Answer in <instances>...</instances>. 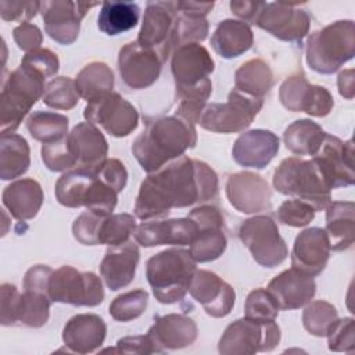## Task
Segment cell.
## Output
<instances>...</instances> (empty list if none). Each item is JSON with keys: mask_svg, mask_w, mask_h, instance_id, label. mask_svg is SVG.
Returning a JSON list of instances; mask_svg holds the SVG:
<instances>
[{"mask_svg": "<svg viewBox=\"0 0 355 355\" xmlns=\"http://www.w3.org/2000/svg\"><path fill=\"white\" fill-rule=\"evenodd\" d=\"M31 164V150L25 137L3 133L0 137V178L11 180L22 176Z\"/></svg>", "mask_w": 355, "mask_h": 355, "instance_id": "d590c367", "label": "cell"}, {"mask_svg": "<svg viewBox=\"0 0 355 355\" xmlns=\"http://www.w3.org/2000/svg\"><path fill=\"white\" fill-rule=\"evenodd\" d=\"M40 10V1H0V17L3 21H19L21 24L33 18Z\"/></svg>", "mask_w": 355, "mask_h": 355, "instance_id": "f5cc1de1", "label": "cell"}, {"mask_svg": "<svg viewBox=\"0 0 355 355\" xmlns=\"http://www.w3.org/2000/svg\"><path fill=\"white\" fill-rule=\"evenodd\" d=\"M283 42H301L311 26L309 14L295 3H265L255 24Z\"/></svg>", "mask_w": 355, "mask_h": 355, "instance_id": "ffe728a7", "label": "cell"}, {"mask_svg": "<svg viewBox=\"0 0 355 355\" xmlns=\"http://www.w3.org/2000/svg\"><path fill=\"white\" fill-rule=\"evenodd\" d=\"M148 293L143 288L119 294L110 304L108 312L116 322H130L141 316L147 308Z\"/></svg>", "mask_w": 355, "mask_h": 355, "instance_id": "ee69618b", "label": "cell"}, {"mask_svg": "<svg viewBox=\"0 0 355 355\" xmlns=\"http://www.w3.org/2000/svg\"><path fill=\"white\" fill-rule=\"evenodd\" d=\"M337 309L324 300L308 302L302 312V323L312 336H326L329 327L337 319Z\"/></svg>", "mask_w": 355, "mask_h": 355, "instance_id": "f6af8a7d", "label": "cell"}, {"mask_svg": "<svg viewBox=\"0 0 355 355\" xmlns=\"http://www.w3.org/2000/svg\"><path fill=\"white\" fill-rule=\"evenodd\" d=\"M208 29L209 25L205 17L186 14L179 10L175 26V49L182 44L202 42L208 36Z\"/></svg>", "mask_w": 355, "mask_h": 355, "instance_id": "bcb514c9", "label": "cell"}, {"mask_svg": "<svg viewBox=\"0 0 355 355\" xmlns=\"http://www.w3.org/2000/svg\"><path fill=\"white\" fill-rule=\"evenodd\" d=\"M239 237L254 261L263 268H275L286 261L288 248L279 233L277 223L268 215L245 219L239 227Z\"/></svg>", "mask_w": 355, "mask_h": 355, "instance_id": "8fae6325", "label": "cell"}, {"mask_svg": "<svg viewBox=\"0 0 355 355\" xmlns=\"http://www.w3.org/2000/svg\"><path fill=\"white\" fill-rule=\"evenodd\" d=\"M313 162L322 172L330 189L348 187L355 182L354 141L326 133L322 146L313 155Z\"/></svg>", "mask_w": 355, "mask_h": 355, "instance_id": "2e32d148", "label": "cell"}, {"mask_svg": "<svg viewBox=\"0 0 355 355\" xmlns=\"http://www.w3.org/2000/svg\"><path fill=\"white\" fill-rule=\"evenodd\" d=\"M104 351L111 352H122V354H139V355H150V354H161L158 347L150 338L148 334L143 336H128L119 338L116 341L115 348H108Z\"/></svg>", "mask_w": 355, "mask_h": 355, "instance_id": "db71d44e", "label": "cell"}, {"mask_svg": "<svg viewBox=\"0 0 355 355\" xmlns=\"http://www.w3.org/2000/svg\"><path fill=\"white\" fill-rule=\"evenodd\" d=\"M275 298L280 311H291L305 306L316 293L312 276L290 268L275 276L266 288Z\"/></svg>", "mask_w": 355, "mask_h": 355, "instance_id": "4316f807", "label": "cell"}, {"mask_svg": "<svg viewBox=\"0 0 355 355\" xmlns=\"http://www.w3.org/2000/svg\"><path fill=\"white\" fill-rule=\"evenodd\" d=\"M279 137L265 129H252L241 133L232 148L233 159L244 168L263 169L279 153Z\"/></svg>", "mask_w": 355, "mask_h": 355, "instance_id": "484cf974", "label": "cell"}, {"mask_svg": "<svg viewBox=\"0 0 355 355\" xmlns=\"http://www.w3.org/2000/svg\"><path fill=\"white\" fill-rule=\"evenodd\" d=\"M83 116L114 137H125L139 125L137 110L116 92L89 101L83 110Z\"/></svg>", "mask_w": 355, "mask_h": 355, "instance_id": "5bb4252c", "label": "cell"}, {"mask_svg": "<svg viewBox=\"0 0 355 355\" xmlns=\"http://www.w3.org/2000/svg\"><path fill=\"white\" fill-rule=\"evenodd\" d=\"M75 85L79 96L89 103L112 92L114 72L105 62L93 61L78 72Z\"/></svg>", "mask_w": 355, "mask_h": 355, "instance_id": "ab89813d", "label": "cell"}, {"mask_svg": "<svg viewBox=\"0 0 355 355\" xmlns=\"http://www.w3.org/2000/svg\"><path fill=\"white\" fill-rule=\"evenodd\" d=\"M326 132L311 119H298L288 125L283 133L286 148L295 155H315L324 140Z\"/></svg>", "mask_w": 355, "mask_h": 355, "instance_id": "74e56055", "label": "cell"}, {"mask_svg": "<svg viewBox=\"0 0 355 355\" xmlns=\"http://www.w3.org/2000/svg\"><path fill=\"white\" fill-rule=\"evenodd\" d=\"M215 69L209 51L200 43H187L176 47L171 58V72L175 87L194 86L205 79Z\"/></svg>", "mask_w": 355, "mask_h": 355, "instance_id": "603a6c76", "label": "cell"}, {"mask_svg": "<svg viewBox=\"0 0 355 355\" xmlns=\"http://www.w3.org/2000/svg\"><path fill=\"white\" fill-rule=\"evenodd\" d=\"M80 96L78 93L75 80L68 76H58L46 83L43 103L55 110H72Z\"/></svg>", "mask_w": 355, "mask_h": 355, "instance_id": "7bdbcfd3", "label": "cell"}, {"mask_svg": "<svg viewBox=\"0 0 355 355\" xmlns=\"http://www.w3.org/2000/svg\"><path fill=\"white\" fill-rule=\"evenodd\" d=\"M280 341V327L273 322H259L241 318L230 323L223 331L218 351L222 355H252L269 352Z\"/></svg>", "mask_w": 355, "mask_h": 355, "instance_id": "30bf717a", "label": "cell"}, {"mask_svg": "<svg viewBox=\"0 0 355 355\" xmlns=\"http://www.w3.org/2000/svg\"><path fill=\"white\" fill-rule=\"evenodd\" d=\"M279 98L286 110L318 118L329 115L334 107L331 93L324 86L311 85L304 75L287 78L280 85Z\"/></svg>", "mask_w": 355, "mask_h": 355, "instance_id": "ac0fdd59", "label": "cell"}, {"mask_svg": "<svg viewBox=\"0 0 355 355\" xmlns=\"http://www.w3.org/2000/svg\"><path fill=\"white\" fill-rule=\"evenodd\" d=\"M187 218L197 225V234L189 250L194 261L204 263L218 259L227 245L222 211L215 205H200Z\"/></svg>", "mask_w": 355, "mask_h": 355, "instance_id": "9a60e30c", "label": "cell"}, {"mask_svg": "<svg viewBox=\"0 0 355 355\" xmlns=\"http://www.w3.org/2000/svg\"><path fill=\"white\" fill-rule=\"evenodd\" d=\"M40 154L46 168L53 172H67L76 168V162L68 150L65 137L53 143L43 144Z\"/></svg>", "mask_w": 355, "mask_h": 355, "instance_id": "681fc988", "label": "cell"}, {"mask_svg": "<svg viewBox=\"0 0 355 355\" xmlns=\"http://www.w3.org/2000/svg\"><path fill=\"white\" fill-rule=\"evenodd\" d=\"M12 37L17 46L26 53L40 49V44L43 42L42 31L37 25L31 22H24L15 26L12 31Z\"/></svg>", "mask_w": 355, "mask_h": 355, "instance_id": "11a10c76", "label": "cell"}, {"mask_svg": "<svg viewBox=\"0 0 355 355\" xmlns=\"http://www.w3.org/2000/svg\"><path fill=\"white\" fill-rule=\"evenodd\" d=\"M197 144L196 125L176 115L153 118L135 139L132 153L147 173L161 169Z\"/></svg>", "mask_w": 355, "mask_h": 355, "instance_id": "7a4b0ae2", "label": "cell"}, {"mask_svg": "<svg viewBox=\"0 0 355 355\" xmlns=\"http://www.w3.org/2000/svg\"><path fill=\"white\" fill-rule=\"evenodd\" d=\"M218 175L204 161L182 155L141 182L135 215L141 220L166 216L172 208H186L218 194Z\"/></svg>", "mask_w": 355, "mask_h": 355, "instance_id": "6da1fadb", "label": "cell"}, {"mask_svg": "<svg viewBox=\"0 0 355 355\" xmlns=\"http://www.w3.org/2000/svg\"><path fill=\"white\" fill-rule=\"evenodd\" d=\"M354 73L355 71L352 68L349 69H344L338 73L337 78V86H338V93L344 97V98H354Z\"/></svg>", "mask_w": 355, "mask_h": 355, "instance_id": "680465c9", "label": "cell"}, {"mask_svg": "<svg viewBox=\"0 0 355 355\" xmlns=\"http://www.w3.org/2000/svg\"><path fill=\"white\" fill-rule=\"evenodd\" d=\"M49 293L53 302L73 306H97L104 300L103 282L97 275L93 272H79L68 265L53 270Z\"/></svg>", "mask_w": 355, "mask_h": 355, "instance_id": "7c38bea8", "label": "cell"}, {"mask_svg": "<svg viewBox=\"0 0 355 355\" xmlns=\"http://www.w3.org/2000/svg\"><path fill=\"white\" fill-rule=\"evenodd\" d=\"M254 33L248 24L240 19H223L211 36V46L218 55L230 60L252 47Z\"/></svg>", "mask_w": 355, "mask_h": 355, "instance_id": "d6a6232c", "label": "cell"}, {"mask_svg": "<svg viewBox=\"0 0 355 355\" xmlns=\"http://www.w3.org/2000/svg\"><path fill=\"white\" fill-rule=\"evenodd\" d=\"M226 197L241 214H257L270 208L268 182L254 172H237L227 176Z\"/></svg>", "mask_w": 355, "mask_h": 355, "instance_id": "7402d4cb", "label": "cell"}, {"mask_svg": "<svg viewBox=\"0 0 355 355\" xmlns=\"http://www.w3.org/2000/svg\"><path fill=\"white\" fill-rule=\"evenodd\" d=\"M189 293L212 318L227 316L236 301L234 288L216 273L204 269L196 270Z\"/></svg>", "mask_w": 355, "mask_h": 355, "instance_id": "44dd1931", "label": "cell"}, {"mask_svg": "<svg viewBox=\"0 0 355 355\" xmlns=\"http://www.w3.org/2000/svg\"><path fill=\"white\" fill-rule=\"evenodd\" d=\"M69 119L58 112L33 111L26 118V129L31 136L43 143H53L61 140L68 135Z\"/></svg>", "mask_w": 355, "mask_h": 355, "instance_id": "60d3db41", "label": "cell"}, {"mask_svg": "<svg viewBox=\"0 0 355 355\" xmlns=\"http://www.w3.org/2000/svg\"><path fill=\"white\" fill-rule=\"evenodd\" d=\"M279 306L266 288L250 291L244 304V315L248 319L259 322H273L279 315Z\"/></svg>", "mask_w": 355, "mask_h": 355, "instance_id": "7dc6e473", "label": "cell"}, {"mask_svg": "<svg viewBox=\"0 0 355 355\" xmlns=\"http://www.w3.org/2000/svg\"><path fill=\"white\" fill-rule=\"evenodd\" d=\"M330 243L324 229H304L294 240L291 268L315 277L324 270L330 258Z\"/></svg>", "mask_w": 355, "mask_h": 355, "instance_id": "d4e9b609", "label": "cell"}, {"mask_svg": "<svg viewBox=\"0 0 355 355\" xmlns=\"http://www.w3.org/2000/svg\"><path fill=\"white\" fill-rule=\"evenodd\" d=\"M196 322L182 313H168L158 316L147 334L158 347L159 352L166 349H180L190 347L197 338Z\"/></svg>", "mask_w": 355, "mask_h": 355, "instance_id": "f546056e", "label": "cell"}, {"mask_svg": "<svg viewBox=\"0 0 355 355\" xmlns=\"http://www.w3.org/2000/svg\"><path fill=\"white\" fill-rule=\"evenodd\" d=\"M53 269L47 265L31 266L24 277V293L11 283L0 287V323L3 326L42 327L47 323L53 300L49 282Z\"/></svg>", "mask_w": 355, "mask_h": 355, "instance_id": "3957f363", "label": "cell"}, {"mask_svg": "<svg viewBox=\"0 0 355 355\" xmlns=\"http://www.w3.org/2000/svg\"><path fill=\"white\" fill-rule=\"evenodd\" d=\"M68 150L78 166H97L107 159L108 143L92 122H80L65 136Z\"/></svg>", "mask_w": 355, "mask_h": 355, "instance_id": "f1b7e54d", "label": "cell"}, {"mask_svg": "<svg viewBox=\"0 0 355 355\" xmlns=\"http://www.w3.org/2000/svg\"><path fill=\"white\" fill-rule=\"evenodd\" d=\"M162 64L157 51L141 47L136 40L121 47L118 54L119 76L133 90H143L154 85L161 75Z\"/></svg>", "mask_w": 355, "mask_h": 355, "instance_id": "d6986e66", "label": "cell"}, {"mask_svg": "<svg viewBox=\"0 0 355 355\" xmlns=\"http://www.w3.org/2000/svg\"><path fill=\"white\" fill-rule=\"evenodd\" d=\"M272 86L273 72L270 67L261 58L248 60L234 72V89L245 94L263 98Z\"/></svg>", "mask_w": 355, "mask_h": 355, "instance_id": "f35d334b", "label": "cell"}, {"mask_svg": "<svg viewBox=\"0 0 355 355\" xmlns=\"http://www.w3.org/2000/svg\"><path fill=\"white\" fill-rule=\"evenodd\" d=\"M21 64L35 69L44 78L54 76L60 69V61L57 54L49 49H37L31 53H26Z\"/></svg>", "mask_w": 355, "mask_h": 355, "instance_id": "816d5d0a", "label": "cell"}, {"mask_svg": "<svg viewBox=\"0 0 355 355\" xmlns=\"http://www.w3.org/2000/svg\"><path fill=\"white\" fill-rule=\"evenodd\" d=\"M44 196L39 182L31 178L19 179L4 187L3 205L18 222L33 219L42 208Z\"/></svg>", "mask_w": 355, "mask_h": 355, "instance_id": "1f68e13d", "label": "cell"}, {"mask_svg": "<svg viewBox=\"0 0 355 355\" xmlns=\"http://www.w3.org/2000/svg\"><path fill=\"white\" fill-rule=\"evenodd\" d=\"M315 208L305 201L291 198L282 202L277 209V219L291 227L306 226L315 218Z\"/></svg>", "mask_w": 355, "mask_h": 355, "instance_id": "f907efd6", "label": "cell"}, {"mask_svg": "<svg viewBox=\"0 0 355 355\" xmlns=\"http://www.w3.org/2000/svg\"><path fill=\"white\" fill-rule=\"evenodd\" d=\"M46 78L35 69L19 65L3 80L0 93V130L14 133L36 101L43 97Z\"/></svg>", "mask_w": 355, "mask_h": 355, "instance_id": "52a82bcc", "label": "cell"}, {"mask_svg": "<svg viewBox=\"0 0 355 355\" xmlns=\"http://www.w3.org/2000/svg\"><path fill=\"white\" fill-rule=\"evenodd\" d=\"M273 187L280 194L308 202L315 211L326 209L331 200V189L313 159H283L273 173Z\"/></svg>", "mask_w": 355, "mask_h": 355, "instance_id": "ba28073f", "label": "cell"}, {"mask_svg": "<svg viewBox=\"0 0 355 355\" xmlns=\"http://www.w3.org/2000/svg\"><path fill=\"white\" fill-rule=\"evenodd\" d=\"M214 6V1H178V7L182 12L198 17H207V14L211 12Z\"/></svg>", "mask_w": 355, "mask_h": 355, "instance_id": "6f0895ef", "label": "cell"}, {"mask_svg": "<svg viewBox=\"0 0 355 355\" xmlns=\"http://www.w3.org/2000/svg\"><path fill=\"white\" fill-rule=\"evenodd\" d=\"M133 234L143 247L190 245L197 234V225L190 218L150 219L140 223Z\"/></svg>", "mask_w": 355, "mask_h": 355, "instance_id": "cb8c5ba5", "label": "cell"}, {"mask_svg": "<svg viewBox=\"0 0 355 355\" xmlns=\"http://www.w3.org/2000/svg\"><path fill=\"white\" fill-rule=\"evenodd\" d=\"M329 349L334 352H354L355 351V329L352 318L336 319L329 327L327 333Z\"/></svg>", "mask_w": 355, "mask_h": 355, "instance_id": "c3c4849f", "label": "cell"}, {"mask_svg": "<svg viewBox=\"0 0 355 355\" xmlns=\"http://www.w3.org/2000/svg\"><path fill=\"white\" fill-rule=\"evenodd\" d=\"M232 12L245 24H255L259 12L265 7V1H250V0H232L229 3Z\"/></svg>", "mask_w": 355, "mask_h": 355, "instance_id": "9f6ffc18", "label": "cell"}, {"mask_svg": "<svg viewBox=\"0 0 355 355\" xmlns=\"http://www.w3.org/2000/svg\"><path fill=\"white\" fill-rule=\"evenodd\" d=\"M263 105V98L245 94L237 89L229 92L225 103L207 104L198 123L214 133L244 132Z\"/></svg>", "mask_w": 355, "mask_h": 355, "instance_id": "9c48e42d", "label": "cell"}, {"mask_svg": "<svg viewBox=\"0 0 355 355\" xmlns=\"http://www.w3.org/2000/svg\"><path fill=\"white\" fill-rule=\"evenodd\" d=\"M107 324L96 313H78L64 326L62 341L75 354L94 352L105 340Z\"/></svg>", "mask_w": 355, "mask_h": 355, "instance_id": "4dcf8cb0", "label": "cell"}, {"mask_svg": "<svg viewBox=\"0 0 355 355\" xmlns=\"http://www.w3.org/2000/svg\"><path fill=\"white\" fill-rule=\"evenodd\" d=\"M212 93L211 79H205L194 86L176 87V98L179 100L175 115L189 121L191 123H198V119L207 105V100Z\"/></svg>", "mask_w": 355, "mask_h": 355, "instance_id": "b9f144b4", "label": "cell"}, {"mask_svg": "<svg viewBox=\"0 0 355 355\" xmlns=\"http://www.w3.org/2000/svg\"><path fill=\"white\" fill-rule=\"evenodd\" d=\"M54 194L57 201L67 208L85 207L87 211L110 215L116 207L119 193L108 182L100 164L67 171L58 178Z\"/></svg>", "mask_w": 355, "mask_h": 355, "instance_id": "277c9868", "label": "cell"}, {"mask_svg": "<svg viewBox=\"0 0 355 355\" xmlns=\"http://www.w3.org/2000/svg\"><path fill=\"white\" fill-rule=\"evenodd\" d=\"M136 219L130 214H96L92 245H118L129 241L130 236L136 230Z\"/></svg>", "mask_w": 355, "mask_h": 355, "instance_id": "e575fe53", "label": "cell"}, {"mask_svg": "<svg viewBox=\"0 0 355 355\" xmlns=\"http://www.w3.org/2000/svg\"><path fill=\"white\" fill-rule=\"evenodd\" d=\"M355 55V25L341 19L312 32L306 40V64L318 73L330 75Z\"/></svg>", "mask_w": 355, "mask_h": 355, "instance_id": "8992f818", "label": "cell"}, {"mask_svg": "<svg viewBox=\"0 0 355 355\" xmlns=\"http://www.w3.org/2000/svg\"><path fill=\"white\" fill-rule=\"evenodd\" d=\"M140 18V7L133 1H103L97 18L98 29L108 35L116 36L133 29Z\"/></svg>", "mask_w": 355, "mask_h": 355, "instance_id": "8d00e7d4", "label": "cell"}, {"mask_svg": "<svg viewBox=\"0 0 355 355\" xmlns=\"http://www.w3.org/2000/svg\"><path fill=\"white\" fill-rule=\"evenodd\" d=\"M197 262L189 250L168 248L153 255L146 265L147 282L161 304L182 301L197 270Z\"/></svg>", "mask_w": 355, "mask_h": 355, "instance_id": "5b68a950", "label": "cell"}, {"mask_svg": "<svg viewBox=\"0 0 355 355\" xmlns=\"http://www.w3.org/2000/svg\"><path fill=\"white\" fill-rule=\"evenodd\" d=\"M179 8L178 1H148L136 42L151 49L165 62L175 50V26Z\"/></svg>", "mask_w": 355, "mask_h": 355, "instance_id": "4fadbf2b", "label": "cell"}, {"mask_svg": "<svg viewBox=\"0 0 355 355\" xmlns=\"http://www.w3.org/2000/svg\"><path fill=\"white\" fill-rule=\"evenodd\" d=\"M139 259V245L133 240L110 245L98 266L105 286L112 291L129 286L135 279Z\"/></svg>", "mask_w": 355, "mask_h": 355, "instance_id": "83f0119b", "label": "cell"}, {"mask_svg": "<svg viewBox=\"0 0 355 355\" xmlns=\"http://www.w3.org/2000/svg\"><path fill=\"white\" fill-rule=\"evenodd\" d=\"M98 3L51 0L40 1V14L46 33L60 44H72L80 31V22L87 11Z\"/></svg>", "mask_w": 355, "mask_h": 355, "instance_id": "e0dca14e", "label": "cell"}, {"mask_svg": "<svg viewBox=\"0 0 355 355\" xmlns=\"http://www.w3.org/2000/svg\"><path fill=\"white\" fill-rule=\"evenodd\" d=\"M355 204L354 201H333L326 207V227L330 250L344 251L355 239Z\"/></svg>", "mask_w": 355, "mask_h": 355, "instance_id": "836d02e7", "label": "cell"}]
</instances>
